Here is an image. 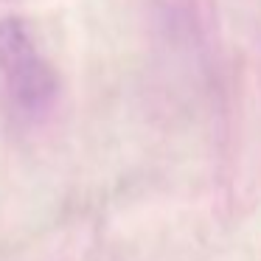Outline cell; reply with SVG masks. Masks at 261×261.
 <instances>
[{"label": "cell", "mask_w": 261, "mask_h": 261, "mask_svg": "<svg viewBox=\"0 0 261 261\" xmlns=\"http://www.w3.org/2000/svg\"><path fill=\"white\" fill-rule=\"evenodd\" d=\"M0 76L9 101L23 115H40L57 96V79L48 62L37 54L25 23L0 20Z\"/></svg>", "instance_id": "cell-1"}]
</instances>
